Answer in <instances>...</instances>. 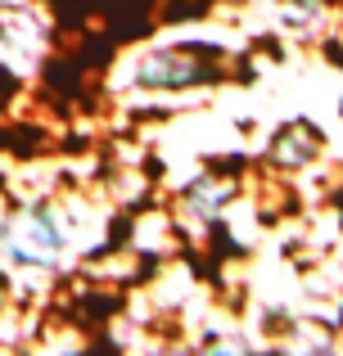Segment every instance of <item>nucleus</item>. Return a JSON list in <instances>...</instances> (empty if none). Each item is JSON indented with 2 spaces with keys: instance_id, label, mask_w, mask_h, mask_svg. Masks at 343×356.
Listing matches in <instances>:
<instances>
[{
  "instance_id": "1",
  "label": "nucleus",
  "mask_w": 343,
  "mask_h": 356,
  "mask_svg": "<svg viewBox=\"0 0 343 356\" xmlns=\"http://www.w3.org/2000/svg\"><path fill=\"white\" fill-rule=\"evenodd\" d=\"M5 252L18 266H50L54 252L63 248V230L50 212H18L5 226Z\"/></svg>"
}]
</instances>
